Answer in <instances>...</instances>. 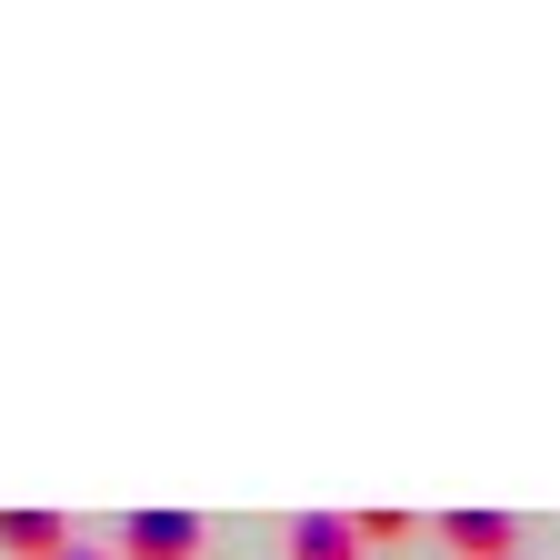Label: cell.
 Here are the masks:
<instances>
[{"label":"cell","instance_id":"cell-5","mask_svg":"<svg viewBox=\"0 0 560 560\" xmlns=\"http://www.w3.org/2000/svg\"><path fill=\"white\" fill-rule=\"evenodd\" d=\"M350 530H361V550H381V540H410L420 521L410 511H350Z\"/></svg>","mask_w":560,"mask_h":560},{"label":"cell","instance_id":"cell-4","mask_svg":"<svg viewBox=\"0 0 560 560\" xmlns=\"http://www.w3.org/2000/svg\"><path fill=\"white\" fill-rule=\"evenodd\" d=\"M291 560H361L350 511H311V521H291Z\"/></svg>","mask_w":560,"mask_h":560},{"label":"cell","instance_id":"cell-2","mask_svg":"<svg viewBox=\"0 0 560 560\" xmlns=\"http://www.w3.org/2000/svg\"><path fill=\"white\" fill-rule=\"evenodd\" d=\"M441 530H451V550H460V560H511V540H521V521H511V511H451Z\"/></svg>","mask_w":560,"mask_h":560},{"label":"cell","instance_id":"cell-1","mask_svg":"<svg viewBox=\"0 0 560 560\" xmlns=\"http://www.w3.org/2000/svg\"><path fill=\"white\" fill-rule=\"evenodd\" d=\"M120 550H130V560H190V550H200V521H190V511H130V521H120Z\"/></svg>","mask_w":560,"mask_h":560},{"label":"cell","instance_id":"cell-3","mask_svg":"<svg viewBox=\"0 0 560 560\" xmlns=\"http://www.w3.org/2000/svg\"><path fill=\"white\" fill-rule=\"evenodd\" d=\"M0 550H11V560H60L70 550V521L60 511H0Z\"/></svg>","mask_w":560,"mask_h":560},{"label":"cell","instance_id":"cell-6","mask_svg":"<svg viewBox=\"0 0 560 560\" xmlns=\"http://www.w3.org/2000/svg\"><path fill=\"white\" fill-rule=\"evenodd\" d=\"M60 560H101V550H81V540H70V550H60Z\"/></svg>","mask_w":560,"mask_h":560}]
</instances>
